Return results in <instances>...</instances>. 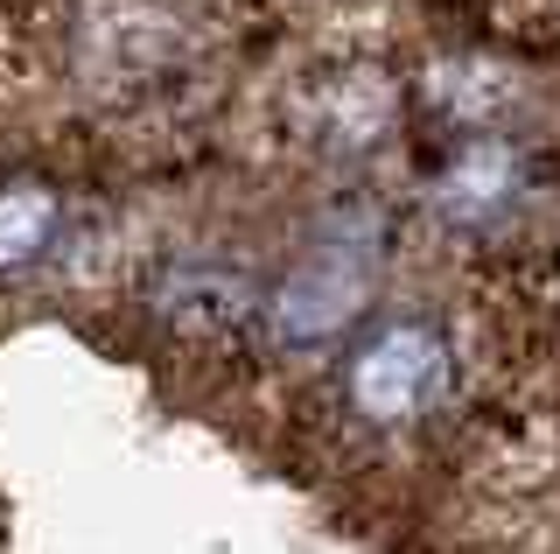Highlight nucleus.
Instances as JSON below:
<instances>
[{
  "label": "nucleus",
  "instance_id": "obj_2",
  "mask_svg": "<svg viewBox=\"0 0 560 554\" xmlns=\"http://www.w3.org/2000/svg\"><path fill=\"white\" fill-rule=\"evenodd\" d=\"M43 224H49L43 197H8L0 204V267H8V259H28L43 246Z\"/></svg>",
  "mask_w": 560,
  "mask_h": 554
},
{
  "label": "nucleus",
  "instance_id": "obj_1",
  "mask_svg": "<svg viewBox=\"0 0 560 554\" xmlns=\"http://www.w3.org/2000/svg\"><path fill=\"white\" fill-rule=\"evenodd\" d=\"M434 372H442V351H434L428 331H385L358 358V401L378 422H407L413 407H428Z\"/></svg>",
  "mask_w": 560,
  "mask_h": 554
}]
</instances>
